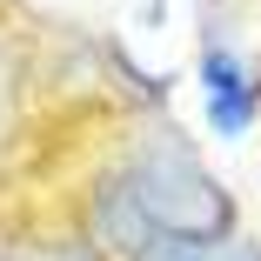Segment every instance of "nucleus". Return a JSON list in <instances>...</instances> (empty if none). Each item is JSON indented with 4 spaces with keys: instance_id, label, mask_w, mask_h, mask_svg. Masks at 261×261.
Masks as SVG:
<instances>
[{
    "instance_id": "7ed1b4c3",
    "label": "nucleus",
    "mask_w": 261,
    "mask_h": 261,
    "mask_svg": "<svg viewBox=\"0 0 261 261\" xmlns=\"http://www.w3.org/2000/svg\"><path fill=\"white\" fill-rule=\"evenodd\" d=\"M141 261H261V241L228 228V234H154Z\"/></svg>"
},
{
    "instance_id": "f257e3e1",
    "label": "nucleus",
    "mask_w": 261,
    "mask_h": 261,
    "mask_svg": "<svg viewBox=\"0 0 261 261\" xmlns=\"http://www.w3.org/2000/svg\"><path fill=\"white\" fill-rule=\"evenodd\" d=\"M108 188L154 234H228L234 228V194L201 168V154L174 127L141 134L127 147V161L108 174Z\"/></svg>"
},
{
    "instance_id": "20e7f679",
    "label": "nucleus",
    "mask_w": 261,
    "mask_h": 261,
    "mask_svg": "<svg viewBox=\"0 0 261 261\" xmlns=\"http://www.w3.org/2000/svg\"><path fill=\"white\" fill-rule=\"evenodd\" d=\"M201 114H207V134H221V141H248L261 127V94H228V100H201Z\"/></svg>"
},
{
    "instance_id": "f03ea898",
    "label": "nucleus",
    "mask_w": 261,
    "mask_h": 261,
    "mask_svg": "<svg viewBox=\"0 0 261 261\" xmlns=\"http://www.w3.org/2000/svg\"><path fill=\"white\" fill-rule=\"evenodd\" d=\"M194 81H201V100H228V94H261V61L248 47L207 34L201 54H194Z\"/></svg>"
}]
</instances>
